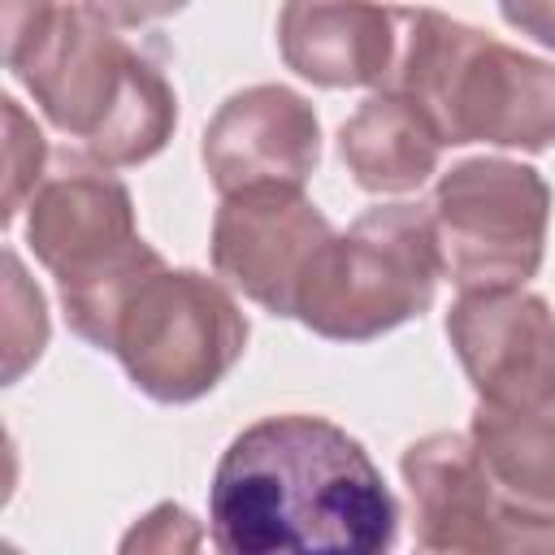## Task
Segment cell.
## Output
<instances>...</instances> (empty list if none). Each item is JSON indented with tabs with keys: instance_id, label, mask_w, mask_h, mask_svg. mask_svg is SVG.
I'll list each match as a JSON object with an SVG mask.
<instances>
[{
	"instance_id": "obj_1",
	"label": "cell",
	"mask_w": 555,
	"mask_h": 555,
	"mask_svg": "<svg viewBox=\"0 0 555 555\" xmlns=\"http://www.w3.org/2000/svg\"><path fill=\"white\" fill-rule=\"evenodd\" d=\"M208 538L225 555H377L399 542V503L343 425L273 412L221 451L208 481Z\"/></svg>"
},
{
	"instance_id": "obj_3",
	"label": "cell",
	"mask_w": 555,
	"mask_h": 555,
	"mask_svg": "<svg viewBox=\"0 0 555 555\" xmlns=\"http://www.w3.org/2000/svg\"><path fill=\"white\" fill-rule=\"evenodd\" d=\"M386 87L412 95L447 147H555V65L438 9L399 4Z\"/></svg>"
},
{
	"instance_id": "obj_12",
	"label": "cell",
	"mask_w": 555,
	"mask_h": 555,
	"mask_svg": "<svg viewBox=\"0 0 555 555\" xmlns=\"http://www.w3.org/2000/svg\"><path fill=\"white\" fill-rule=\"evenodd\" d=\"M399 48V4L382 0H282L278 52L312 87L382 91Z\"/></svg>"
},
{
	"instance_id": "obj_7",
	"label": "cell",
	"mask_w": 555,
	"mask_h": 555,
	"mask_svg": "<svg viewBox=\"0 0 555 555\" xmlns=\"http://www.w3.org/2000/svg\"><path fill=\"white\" fill-rule=\"evenodd\" d=\"M338 230L304 186H247L221 195L212 217V269L273 317H299L308 278Z\"/></svg>"
},
{
	"instance_id": "obj_15",
	"label": "cell",
	"mask_w": 555,
	"mask_h": 555,
	"mask_svg": "<svg viewBox=\"0 0 555 555\" xmlns=\"http://www.w3.org/2000/svg\"><path fill=\"white\" fill-rule=\"evenodd\" d=\"M4 273H9V317H4V382H17L30 360H39L48 343V312L39 286L26 282L17 251H4Z\"/></svg>"
},
{
	"instance_id": "obj_2",
	"label": "cell",
	"mask_w": 555,
	"mask_h": 555,
	"mask_svg": "<svg viewBox=\"0 0 555 555\" xmlns=\"http://www.w3.org/2000/svg\"><path fill=\"white\" fill-rule=\"evenodd\" d=\"M4 65L61 134L113 169L152 160L178 130L165 69L87 4L4 0Z\"/></svg>"
},
{
	"instance_id": "obj_4",
	"label": "cell",
	"mask_w": 555,
	"mask_h": 555,
	"mask_svg": "<svg viewBox=\"0 0 555 555\" xmlns=\"http://www.w3.org/2000/svg\"><path fill=\"white\" fill-rule=\"evenodd\" d=\"M247 334L251 325L230 286L160 260L121 295L100 351L117 356L139 395L195 403L243 360Z\"/></svg>"
},
{
	"instance_id": "obj_10",
	"label": "cell",
	"mask_w": 555,
	"mask_h": 555,
	"mask_svg": "<svg viewBox=\"0 0 555 555\" xmlns=\"http://www.w3.org/2000/svg\"><path fill=\"white\" fill-rule=\"evenodd\" d=\"M199 156L217 195L247 186H304L321 165L317 108L282 82L243 87L208 117Z\"/></svg>"
},
{
	"instance_id": "obj_16",
	"label": "cell",
	"mask_w": 555,
	"mask_h": 555,
	"mask_svg": "<svg viewBox=\"0 0 555 555\" xmlns=\"http://www.w3.org/2000/svg\"><path fill=\"white\" fill-rule=\"evenodd\" d=\"M4 121H9V186H4V225L17 221V212L26 208V199L35 195L39 178L48 173L52 156H48V139L43 130L22 113V104L13 95H4Z\"/></svg>"
},
{
	"instance_id": "obj_5",
	"label": "cell",
	"mask_w": 555,
	"mask_h": 555,
	"mask_svg": "<svg viewBox=\"0 0 555 555\" xmlns=\"http://www.w3.org/2000/svg\"><path fill=\"white\" fill-rule=\"evenodd\" d=\"M438 278L429 208L377 204L330 238L295 321L330 343H369L416 321L434 304Z\"/></svg>"
},
{
	"instance_id": "obj_8",
	"label": "cell",
	"mask_w": 555,
	"mask_h": 555,
	"mask_svg": "<svg viewBox=\"0 0 555 555\" xmlns=\"http://www.w3.org/2000/svg\"><path fill=\"white\" fill-rule=\"evenodd\" d=\"M139 238L130 186L87 152H61L26 199V243L56 291L91 282Z\"/></svg>"
},
{
	"instance_id": "obj_18",
	"label": "cell",
	"mask_w": 555,
	"mask_h": 555,
	"mask_svg": "<svg viewBox=\"0 0 555 555\" xmlns=\"http://www.w3.org/2000/svg\"><path fill=\"white\" fill-rule=\"evenodd\" d=\"M78 4H87L95 17L113 26H147V22H165L182 13L191 0H78Z\"/></svg>"
},
{
	"instance_id": "obj_11",
	"label": "cell",
	"mask_w": 555,
	"mask_h": 555,
	"mask_svg": "<svg viewBox=\"0 0 555 555\" xmlns=\"http://www.w3.org/2000/svg\"><path fill=\"white\" fill-rule=\"evenodd\" d=\"M468 442L516 551H555V399L481 403Z\"/></svg>"
},
{
	"instance_id": "obj_13",
	"label": "cell",
	"mask_w": 555,
	"mask_h": 555,
	"mask_svg": "<svg viewBox=\"0 0 555 555\" xmlns=\"http://www.w3.org/2000/svg\"><path fill=\"white\" fill-rule=\"evenodd\" d=\"M403 486L412 499L416 546L425 551H516L512 533L490 499L468 434L438 429L416 438L403 460Z\"/></svg>"
},
{
	"instance_id": "obj_19",
	"label": "cell",
	"mask_w": 555,
	"mask_h": 555,
	"mask_svg": "<svg viewBox=\"0 0 555 555\" xmlns=\"http://www.w3.org/2000/svg\"><path fill=\"white\" fill-rule=\"evenodd\" d=\"M499 13L512 30L555 52V0H499Z\"/></svg>"
},
{
	"instance_id": "obj_17",
	"label": "cell",
	"mask_w": 555,
	"mask_h": 555,
	"mask_svg": "<svg viewBox=\"0 0 555 555\" xmlns=\"http://www.w3.org/2000/svg\"><path fill=\"white\" fill-rule=\"evenodd\" d=\"M121 546H126V551H134V546H147V551L199 546V525H195V516H191L186 507L160 503V507H152V512L121 538Z\"/></svg>"
},
{
	"instance_id": "obj_6",
	"label": "cell",
	"mask_w": 555,
	"mask_h": 555,
	"mask_svg": "<svg viewBox=\"0 0 555 555\" xmlns=\"http://www.w3.org/2000/svg\"><path fill=\"white\" fill-rule=\"evenodd\" d=\"M429 208L442 278L460 291L525 286L546 256L551 186L542 169L512 156L455 160Z\"/></svg>"
},
{
	"instance_id": "obj_9",
	"label": "cell",
	"mask_w": 555,
	"mask_h": 555,
	"mask_svg": "<svg viewBox=\"0 0 555 555\" xmlns=\"http://www.w3.org/2000/svg\"><path fill=\"white\" fill-rule=\"evenodd\" d=\"M447 338L481 403L555 399V312L542 295L525 286L460 291Z\"/></svg>"
},
{
	"instance_id": "obj_14",
	"label": "cell",
	"mask_w": 555,
	"mask_h": 555,
	"mask_svg": "<svg viewBox=\"0 0 555 555\" xmlns=\"http://www.w3.org/2000/svg\"><path fill=\"white\" fill-rule=\"evenodd\" d=\"M442 134L429 113L403 91H373L343 126H338V156L360 191L373 195H408L438 173Z\"/></svg>"
}]
</instances>
